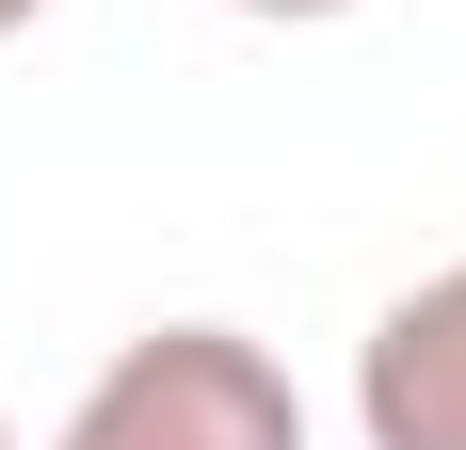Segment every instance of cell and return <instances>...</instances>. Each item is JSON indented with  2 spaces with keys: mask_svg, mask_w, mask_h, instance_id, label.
Wrapping results in <instances>:
<instances>
[{
  "mask_svg": "<svg viewBox=\"0 0 466 450\" xmlns=\"http://www.w3.org/2000/svg\"><path fill=\"white\" fill-rule=\"evenodd\" d=\"M241 16H354V0H241Z\"/></svg>",
  "mask_w": 466,
  "mask_h": 450,
  "instance_id": "3",
  "label": "cell"
},
{
  "mask_svg": "<svg viewBox=\"0 0 466 450\" xmlns=\"http://www.w3.org/2000/svg\"><path fill=\"white\" fill-rule=\"evenodd\" d=\"M48 450H306V403H289V370L241 322H145L65 403Z\"/></svg>",
  "mask_w": 466,
  "mask_h": 450,
  "instance_id": "1",
  "label": "cell"
},
{
  "mask_svg": "<svg viewBox=\"0 0 466 450\" xmlns=\"http://www.w3.org/2000/svg\"><path fill=\"white\" fill-rule=\"evenodd\" d=\"M0 450H16V418H0Z\"/></svg>",
  "mask_w": 466,
  "mask_h": 450,
  "instance_id": "5",
  "label": "cell"
},
{
  "mask_svg": "<svg viewBox=\"0 0 466 450\" xmlns=\"http://www.w3.org/2000/svg\"><path fill=\"white\" fill-rule=\"evenodd\" d=\"M33 16H48V0H0V48H16V33H33Z\"/></svg>",
  "mask_w": 466,
  "mask_h": 450,
  "instance_id": "4",
  "label": "cell"
},
{
  "mask_svg": "<svg viewBox=\"0 0 466 450\" xmlns=\"http://www.w3.org/2000/svg\"><path fill=\"white\" fill-rule=\"evenodd\" d=\"M354 435L370 450H466V258L419 273L354 354Z\"/></svg>",
  "mask_w": 466,
  "mask_h": 450,
  "instance_id": "2",
  "label": "cell"
}]
</instances>
